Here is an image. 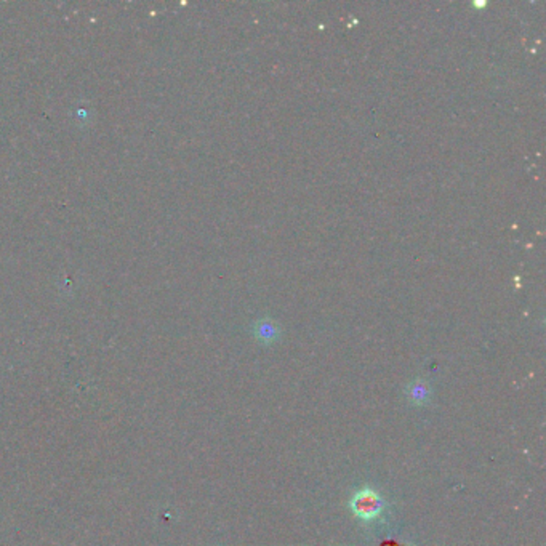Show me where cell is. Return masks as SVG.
<instances>
[{
	"label": "cell",
	"instance_id": "6da1fadb",
	"mask_svg": "<svg viewBox=\"0 0 546 546\" xmlns=\"http://www.w3.org/2000/svg\"><path fill=\"white\" fill-rule=\"evenodd\" d=\"M351 508L362 519L369 521L380 514L383 510V501L380 495L373 492L372 489H362L351 500Z\"/></svg>",
	"mask_w": 546,
	"mask_h": 546
},
{
	"label": "cell",
	"instance_id": "7a4b0ae2",
	"mask_svg": "<svg viewBox=\"0 0 546 546\" xmlns=\"http://www.w3.org/2000/svg\"><path fill=\"white\" fill-rule=\"evenodd\" d=\"M409 398L414 404H425L430 399V388L423 382H414L409 388Z\"/></svg>",
	"mask_w": 546,
	"mask_h": 546
},
{
	"label": "cell",
	"instance_id": "3957f363",
	"mask_svg": "<svg viewBox=\"0 0 546 546\" xmlns=\"http://www.w3.org/2000/svg\"><path fill=\"white\" fill-rule=\"evenodd\" d=\"M261 340H271L276 337V330L272 326H267V324H261V327H258V333H256Z\"/></svg>",
	"mask_w": 546,
	"mask_h": 546
}]
</instances>
